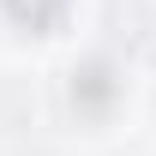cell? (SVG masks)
<instances>
[{
    "label": "cell",
    "mask_w": 156,
    "mask_h": 156,
    "mask_svg": "<svg viewBox=\"0 0 156 156\" xmlns=\"http://www.w3.org/2000/svg\"><path fill=\"white\" fill-rule=\"evenodd\" d=\"M6 6H12V18H24L30 30H48V24L60 18V6H66V0H6Z\"/></svg>",
    "instance_id": "obj_1"
}]
</instances>
